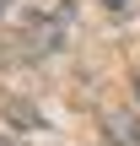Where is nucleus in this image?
Returning a JSON list of instances; mask_svg holds the SVG:
<instances>
[{"mask_svg": "<svg viewBox=\"0 0 140 146\" xmlns=\"http://www.w3.org/2000/svg\"><path fill=\"white\" fill-rule=\"evenodd\" d=\"M5 5H11V0H0V11H5Z\"/></svg>", "mask_w": 140, "mask_h": 146, "instance_id": "3", "label": "nucleus"}, {"mask_svg": "<svg viewBox=\"0 0 140 146\" xmlns=\"http://www.w3.org/2000/svg\"><path fill=\"white\" fill-rule=\"evenodd\" d=\"M103 5H124V0H103Z\"/></svg>", "mask_w": 140, "mask_h": 146, "instance_id": "1", "label": "nucleus"}, {"mask_svg": "<svg viewBox=\"0 0 140 146\" xmlns=\"http://www.w3.org/2000/svg\"><path fill=\"white\" fill-rule=\"evenodd\" d=\"M135 98H140V76H135Z\"/></svg>", "mask_w": 140, "mask_h": 146, "instance_id": "2", "label": "nucleus"}]
</instances>
